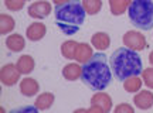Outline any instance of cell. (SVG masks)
I'll use <instances>...</instances> for the list:
<instances>
[{"mask_svg":"<svg viewBox=\"0 0 153 113\" xmlns=\"http://www.w3.org/2000/svg\"><path fill=\"white\" fill-rule=\"evenodd\" d=\"M81 81L92 91H105L112 81L111 65L102 52L94 54L85 64H82Z\"/></svg>","mask_w":153,"mask_h":113,"instance_id":"1","label":"cell"},{"mask_svg":"<svg viewBox=\"0 0 153 113\" xmlns=\"http://www.w3.org/2000/svg\"><path fill=\"white\" fill-rule=\"evenodd\" d=\"M109 65L115 78L120 82L132 76L140 75L143 71L142 58L139 57L137 51L128 47H120L115 49L109 57Z\"/></svg>","mask_w":153,"mask_h":113,"instance_id":"2","label":"cell"},{"mask_svg":"<svg viewBox=\"0 0 153 113\" xmlns=\"http://www.w3.org/2000/svg\"><path fill=\"white\" fill-rule=\"evenodd\" d=\"M87 11L79 0H70L67 3L55 6V24L65 35H72L79 31L85 21Z\"/></svg>","mask_w":153,"mask_h":113,"instance_id":"3","label":"cell"},{"mask_svg":"<svg viewBox=\"0 0 153 113\" xmlns=\"http://www.w3.org/2000/svg\"><path fill=\"white\" fill-rule=\"evenodd\" d=\"M129 21L139 30L153 28V0H132L128 7Z\"/></svg>","mask_w":153,"mask_h":113,"instance_id":"4","label":"cell"},{"mask_svg":"<svg viewBox=\"0 0 153 113\" xmlns=\"http://www.w3.org/2000/svg\"><path fill=\"white\" fill-rule=\"evenodd\" d=\"M123 45L128 47L131 49H135V51H143V49L148 48V43H146V37L140 34L139 31H135V30H129L123 34Z\"/></svg>","mask_w":153,"mask_h":113,"instance_id":"5","label":"cell"},{"mask_svg":"<svg viewBox=\"0 0 153 113\" xmlns=\"http://www.w3.org/2000/svg\"><path fill=\"white\" fill-rule=\"evenodd\" d=\"M53 11V7L47 0H38V1H34L28 6L27 13L31 18H36V20H43L45 17L50 16V13Z\"/></svg>","mask_w":153,"mask_h":113,"instance_id":"6","label":"cell"},{"mask_svg":"<svg viewBox=\"0 0 153 113\" xmlns=\"http://www.w3.org/2000/svg\"><path fill=\"white\" fill-rule=\"evenodd\" d=\"M20 75H22V72L17 69L14 64H6L0 69V81L4 86L16 85L20 79Z\"/></svg>","mask_w":153,"mask_h":113,"instance_id":"7","label":"cell"},{"mask_svg":"<svg viewBox=\"0 0 153 113\" xmlns=\"http://www.w3.org/2000/svg\"><path fill=\"white\" fill-rule=\"evenodd\" d=\"M47 34V27L44 23H31L26 30V37L30 41H40Z\"/></svg>","mask_w":153,"mask_h":113,"instance_id":"8","label":"cell"},{"mask_svg":"<svg viewBox=\"0 0 153 113\" xmlns=\"http://www.w3.org/2000/svg\"><path fill=\"white\" fill-rule=\"evenodd\" d=\"M133 102L136 105V108L142 110H148L153 106V92L152 91H139V93L135 95Z\"/></svg>","mask_w":153,"mask_h":113,"instance_id":"9","label":"cell"},{"mask_svg":"<svg viewBox=\"0 0 153 113\" xmlns=\"http://www.w3.org/2000/svg\"><path fill=\"white\" fill-rule=\"evenodd\" d=\"M91 105H98L104 109V112H111L112 109V97L106 93V92L98 91L97 93H94L91 97Z\"/></svg>","mask_w":153,"mask_h":113,"instance_id":"10","label":"cell"},{"mask_svg":"<svg viewBox=\"0 0 153 113\" xmlns=\"http://www.w3.org/2000/svg\"><path fill=\"white\" fill-rule=\"evenodd\" d=\"M40 91V85L34 78H24L20 82V92L23 96L31 97L34 95H37V92Z\"/></svg>","mask_w":153,"mask_h":113,"instance_id":"11","label":"cell"},{"mask_svg":"<svg viewBox=\"0 0 153 113\" xmlns=\"http://www.w3.org/2000/svg\"><path fill=\"white\" fill-rule=\"evenodd\" d=\"M6 47L13 52H20L26 47V38L22 34H10L6 38Z\"/></svg>","mask_w":153,"mask_h":113,"instance_id":"12","label":"cell"},{"mask_svg":"<svg viewBox=\"0 0 153 113\" xmlns=\"http://www.w3.org/2000/svg\"><path fill=\"white\" fill-rule=\"evenodd\" d=\"M91 44L94 45V48H97L98 51H105V49H108L111 45L109 34H108V32H104V31L95 32L92 37H91Z\"/></svg>","mask_w":153,"mask_h":113,"instance_id":"13","label":"cell"},{"mask_svg":"<svg viewBox=\"0 0 153 113\" xmlns=\"http://www.w3.org/2000/svg\"><path fill=\"white\" fill-rule=\"evenodd\" d=\"M82 74V66L79 65V62H71L67 64L62 68V76L65 78L67 81H78L81 79Z\"/></svg>","mask_w":153,"mask_h":113,"instance_id":"14","label":"cell"},{"mask_svg":"<svg viewBox=\"0 0 153 113\" xmlns=\"http://www.w3.org/2000/svg\"><path fill=\"white\" fill-rule=\"evenodd\" d=\"M17 69L22 72V75H28L34 71V66H36V61L31 55H22L20 58L17 59L16 62Z\"/></svg>","mask_w":153,"mask_h":113,"instance_id":"15","label":"cell"},{"mask_svg":"<svg viewBox=\"0 0 153 113\" xmlns=\"http://www.w3.org/2000/svg\"><path fill=\"white\" fill-rule=\"evenodd\" d=\"M92 55H94V49L89 44H87V43H79L78 44L76 51H75V61L76 62L85 64Z\"/></svg>","mask_w":153,"mask_h":113,"instance_id":"16","label":"cell"},{"mask_svg":"<svg viewBox=\"0 0 153 113\" xmlns=\"http://www.w3.org/2000/svg\"><path fill=\"white\" fill-rule=\"evenodd\" d=\"M54 100H55L54 93L44 92V93H41V95L37 96L36 102H34V106H36V109H38V110H47V109H50L53 106Z\"/></svg>","mask_w":153,"mask_h":113,"instance_id":"17","label":"cell"},{"mask_svg":"<svg viewBox=\"0 0 153 113\" xmlns=\"http://www.w3.org/2000/svg\"><path fill=\"white\" fill-rule=\"evenodd\" d=\"M16 27V21L14 18L10 16V14H6V13H1L0 14V34L4 35V34H9L14 30Z\"/></svg>","mask_w":153,"mask_h":113,"instance_id":"18","label":"cell"},{"mask_svg":"<svg viewBox=\"0 0 153 113\" xmlns=\"http://www.w3.org/2000/svg\"><path fill=\"white\" fill-rule=\"evenodd\" d=\"M132 3V0H109L111 13L114 16H122L125 11H128V7Z\"/></svg>","mask_w":153,"mask_h":113,"instance_id":"19","label":"cell"},{"mask_svg":"<svg viewBox=\"0 0 153 113\" xmlns=\"http://www.w3.org/2000/svg\"><path fill=\"white\" fill-rule=\"evenodd\" d=\"M78 44L79 43H76L74 40L64 41L62 45H61V54H62V57L67 59H75V51H76Z\"/></svg>","mask_w":153,"mask_h":113,"instance_id":"20","label":"cell"},{"mask_svg":"<svg viewBox=\"0 0 153 113\" xmlns=\"http://www.w3.org/2000/svg\"><path fill=\"white\" fill-rule=\"evenodd\" d=\"M143 85V79L142 76H132V78H128V79H125L123 81V88H125L126 92H131V93H133V92H139L140 91V88H142Z\"/></svg>","mask_w":153,"mask_h":113,"instance_id":"21","label":"cell"},{"mask_svg":"<svg viewBox=\"0 0 153 113\" xmlns=\"http://www.w3.org/2000/svg\"><path fill=\"white\" fill-rule=\"evenodd\" d=\"M82 6L87 11V14L95 16L101 11L102 7V0H82Z\"/></svg>","mask_w":153,"mask_h":113,"instance_id":"22","label":"cell"},{"mask_svg":"<svg viewBox=\"0 0 153 113\" xmlns=\"http://www.w3.org/2000/svg\"><path fill=\"white\" fill-rule=\"evenodd\" d=\"M142 79L143 83L148 86L149 89H153V66H149V68H145L142 71Z\"/></svg>","mask_w":153,"mask_h":113,"instance_id":"23","label":"cell"},{"mask_svg":"<svg viewBox=\"0 0 153 113\" xmlns=\"http://www.w3.org/2000/svg\"><path fill=\"white\" fill-rule=\"evenodd\" d=\"M24 1L26 0H4V6L11 11H20L24 7Z\"/></svg>","mask_w":153,"mask_h":113,"instance_id":"24","label":"cell"},{"mask_svg":"<svg viewBox=\"0 0 153 113\" xmlns=\"http://www.w3.org/2000/svg\"><path fill=\"white\" fill-rule=\"evenodd\" d=\"M135 109L132 108L131 105H128V103H120L118 105L116 108H115V113H133Z\"/></svg>","mask_w":153,"mask_h":113,"instance_id":"25","label":"cell"},{"mask_svg":"<svg viewBox=\"0 0 153 113\" xmlns=\"http://www.w3.org/2000/svg\"><path fill=\"white\" fill-rule=\"evenodd\" d=\"M87 112H97V113H102L104 112V109L101 108V106H98V105H91V108L87 109Z\"/></svg>","mask_w":153,"mask_h":113,"instance_id":"26","label":"cell"},{"mask_svg":"<svg viewBox=\"0 0 153 113\" xmlns=\"http://www.w3.org/2000/svg\"><path fill=\"white\" fill-rule=\"evenodd\" d=\"M53 1H54L55 6H58V4H62V3H67V1H70V0H53Z\"/></svg>","mask_w":153,"mask_h":113,"instance_id":"27","label":"cell"},{"mask_svg":"<svg viewBox=\"0 0 153 113\" xmlns=\"http://www.w3.org/2000/svg\"><path fill=\"white\" fill-rule=\"evenodd\" d=\"M149 62H150V65L153 66V51L150 52V55H149Z\"/></svg>","mask_w":153,"mask_h":113,"instance_id":"28","label":"cell"},{"mask_svg":"<svg viewBox=\"0 0 153 113\" xmlns=\"http://www.w3.org/2000/svg\"><path fill=\"white\" fill-rule=\"evenodd\" d=\"M26 1H27V0H26Z\"/></svg>","mask_w":153,"mask_h":113,"instance_id":"29","label":"cell"}]
</instances>
